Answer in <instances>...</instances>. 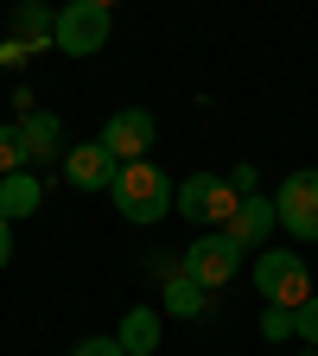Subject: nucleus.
Masks as SVG:
<instances>
[{
  "label": "nucleus",
  "instance_id": "f257e3e1",
  "mask_svg": "<svg viewBox=\"0 0 318 356\" xmlns=\"http://www.w3.org/2000/svg\"><path fill=\"white\" fill-rule=\"evenodd\" d=\"M109 197H115V210H121L127 222H159V216L178 204V185H172V178H166L153 159H134V165L115 172Z\"/></svg>",
  "mask_w": 318,
  "mask_h": 356
},
{
  "label": "nucleus",
  "instance_id": "f03ea898",
  "mask_svg": "<svg viewBox=\"0 0 318 356\" xmlns=\"http://www.w3.org/2000/svg\"><path fill=\"white\" fill-rule=\"evenodd\" d=\"M255 286L267 305H305L312 299V267L293 248H261L255 254Z\"/></svg>",
  "mask_w": 318,
  "mask_h": 356
},
{
  "label": "nucleus",
  "instance_id": "7ed1b4c3",
  "mask_svg": "<svg viewBox=\"0 0 318 356\" xmlns=\"http://www.w3.org/2000/svg\"><path fill=\"white\" fill-rule=\"evenodd\" d=\"M236 204H242V191H236L223 172H191L185 185H178V216L204 222V229H230Z\"/></svg>",
  "mask_w": 318,
  "mask_h": 356
},
{
  "label": "nucleus",
  "instance_id": "20e7f679",
  "mask_svg": "<svg viewBox=\"0 0 318 356\" xmlns=\"http://www.w3.org/2000/svg\"><path fill=\"white\" fill-rule=\"evenodd\" d=\"M109 32H115V19L96 0H64L58 7V51H70V58H96L109 44Z\"/></svg>",
  "mask_w": 318,
  "mask_h": 356
},
{
  "label": "nucleus",
  "instance_id": "39448f33",
  "mask_svg": "<svg viewBox=\"0 0 318 356\" xmlns=\"http://www.w3.org/2000/svg\"><path fill=\"white\" fill-rule=\"evenodd\" d=\"M236 267H242V248L230 242V229H210V236H198V242L185 248L178 274L198 280V286L210 293V286H230V280H236Z\"/></svg>",
  "mask_w": 318,
  "mask_h": 356
},
{
  "label": "nucleus",
  "instance_id": "423d86ee",
  "mask_svg": "<svg viewBox=\"0 0 318 356\" xmlns=\"http://www.w3.org/2000/svg\"><path fill=\"white\" fill-rule=\"evenodd\" d=\"M274 204H280V229H287V236L318 242V165L287 172V178H280V191H274Z\"/></svg>",
  "mask_w": 318,
  "mask_h": 356
},
{
  "label": "nucleus",
  "instance_id": "0eeeda50",
  "mask_svg": "<svg viewBox=\"0 0 318 356\" xmlns=\"http://www.w3.org/2000/svg\"><path fill=\"white\" fill-rule=\"evenodd\" d=\"M153 134H159V121H153L147 108H115V115L102 121L96 140H102L121 165H134V159H147V153H153Z\"/></svg>",
  "mask_w": 318,
  "mask_h": 356
},
{
  "label": "nucleus",
  "instance_id": "6e6552de",
  "mask_svg": "<svg viewBox=\"0 0 318 356\" xmlns=\"http://www.w3.org/2000/svg\"><path fill=\"white\" fill-rule=\"evenodd\" d=\"M274 229H280V204L274 197H242L236 204V216H230V242L242 248V254H261V248H274Z\"/></svg>",
  "mask_w": 318,
  "mask_h": 356
},
{
  "label": "nucleus",
  "instance_id": "1a4fd4ad",
  "mask_svg": "<svg viewBox=\"0 0 318 356\" xmlns=\"http://www.w3.org/2000/svg\"><path fill=\"white\" fill-rule=\"evenodd\" d=\"M13 127H19V140H26V165H51V159L70 153V147H64V121H58L51 108H26Z\"/></svg>",
  "mask_w": 318,
  "mask_h": 356
},
{
  "label": "nucleus",
  "instance_id": "9d476101",
  "mask_svg": "<svg viewBox=\"0 0 318 356\" xmlns=\"http://www.w3.org/2000/svg\"><path fill=\"white\" fill-rule=\"evenodd\" d=\"M115 172H121V159H115L102 140H89V147H70V153H64V178H70L77 191H109Z\"/></svg>",
  "mask_w": 318,
  "mask_h": 356
},
{
  "label": "nucleus",
  "instance_id": "9b49d317",
  "mask_svg": "<svg viewBox=\"0 0 318 356\" xmlns=\"http://www.w3.org/2000/svg\"><path fill=\"white\" fill-rule=\"evenodd\" d=\"M13 38L32 44V51H38V44H58V13L45 7V0H19V7H13Z\"/></svg>",
  "mask_w": 318,
  "mask_h": 356
},
{
  "label": "nucleus",
  "instance_id": "f8f14e48",
  "mask_svg": "<svg viewBox=\"0 0 318 356\" xmlns=\"http://www.w3.org/2000/svg\"><path fill=\"white\" fill-rule=\"evenodd\" d=\"M121 350H127V356H159V312H153V305H127V318H121Z\"/></svg>",
  "mask_w": 318,
  "mask_h": 356
},
{
  "label": "nucleus",
  "instance_id": "ddd939ff",
  "mask_svg": "<svg viewBox=\"0 0 318 356\" xmlns=\"http://www.w3.org/2000/svg\"><path fill=\"white\" fill-rule=\"evenodd\" d=\"M32 210H38V178H32V172H7V178H0V216L19 222V216H32Z\"/></svg>",
  "mask_w": 318,
  "mask_h": 356
},
{
  "label": "nucleus",
  "instance_id": "4468645a",
  "mask_svg": "<svg viewBox=\"0 0 318 356\" xmlns=\"http://www.w3.org/2000/svg\"><path fill=\"white\" fill-rule=\"evenodd\" d=\"M166 312H178V318H198V312H204V286L185 280V274H172V280H166Z\"/></svg>",
  "mask_w": 318,
  "mask_h": 356
},
{
  "label": "nucleus",
  "instance_id": "2eb2a0df",
  "mask_svg": "<svg viewBox=\"0 0 318 356\" xmlns=\"http://www.w3.org/2000/svg\"><path fill=\"white\" fill-rule=\"evenodd\" d=\"M7 172H32V165H26V140H19L13 121L0 127V178H7Z\"/></svg>",
  "mask_w": 318,
  "mask_h": 356
},
{
  "label": "nucleus",
  "instance_id": "dca6fc26",
  "mask_svg": "<svg viewBox=\"0 0 318 356\" xmlns=\"http://www.w3.org/2000/svg\"><path fill=\"white\" fill-rule=\"evenodd\" d=\"M261 337H267V343L299 337V331H293V305H267V312H261Z\"/></svg>",
  "mask_w": 318,
  "mask_h": 356
},
{
  "label": "nucleus",
  "instance_id": "f3484780",
  "mask_svg": "<svg viewBox=\"0 0 318 356\" xmlns=\"http://www.w3.org/2000/svg\"><path fill=\"white\" fill-rule=\"evenodd\" d=\"M293 331L305 337V350H318V299H305V305H293Z\"/></svg>",
  "mask_w": 318,
  "mask_h": 356
},
{
  "label": "nucleus",
  "instance_id": "a211bd4d",
  "mask_svg": "<svg viewBox=\"0 0 318 356\" xmlns=\"http://www.w3.org/2000/svg\"><path fill=\"white\" fill-rule=\"evenodd\" d=\"M70 356H127V350H121V337H83Z\"/></svg>",
  "mask_w": 318,
  "mask_h": 356
},
{
  "label": "nucleus",
  "instance_id": "6ab92c4d",
  "mask_svg": "<svg viewBox=\"0 0 318 356\" xmlns=\"http://www.w3.org/2000/svg\"><path fill=\"white\" fill-rule=\"evenodd\" d=\"M255 178H261V172H255V165H236V172H230V185H236V191H242V197H255Z\"/></svg>",
  "mask_w": 318,
  "mask_h": 356
},
{
  "label": "nucleus",
  "instance_id": "aec40b11",
  "mask_svg": "<svg viewBox=\"0 0 318 356\" xmlns=\"http://www.w3.org/2000/svg\"><path fill=\"white\" fill-rule=\"evenodd\" d=\"M26 58H32V44H19V38L0 44V64H26Z\"/></svg>",
  "mask_w": 318,
  "mask_h": 356
},
{
  "label": "nucleus",
  "instance_id": "412c9836",
  "mask_svg": "<svg viewBox=\"0 0 318 356\" xmlns=\"http://www.w3.org/2000/svg\"><path fill=\"white\" fill-rule=\"evenodd\" d=\"M13 261V229H7V216H0V267Z\"/></svg>",
  "mask_w": 318,
  "mask_h": 356
},
{
  "label": "nucleus",
  "instance_id": "4be33fe9",
  "mask_svg": "<svg viewBox=\"0 0 318 356\" xmlns=\"http://www.w3.org/2000/svg\"><path fill=\"white\" fill-rule=\"evenodd\" d=\"M305 356H318V350H305Z\"/></svg>",
  "mask_w": 318,
  "mask_h": 356
}]
</instances>
